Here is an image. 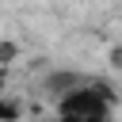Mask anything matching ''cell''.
<instances>
[{"mask_svg": "<svg viewBox=\"0 0 122 122\" xmlns=\"http://www.w3.org/2000/svg\"><path fill=\"white\" fill-rule=\"evenodd\" d=\"M53 111L61 118H80V122H103L114 114V95L107 84L99 80H88V76H76L69 88L57 92V103Z\"/></svg>", "mask_w": 122, "mask_h": 122, "instance_id": "1", "label": "cell"}, {"mask_svg": "<svg viewBox=\"0 0 122 122\" xmlns=\"http://www.w3.org/2000/svg\"><path fill=\"white\" fill-rule=\"evenodd\" d=\"M19 114H23V107H19V103H11V99H4V95H0V118H4V122H11V118H19Z\"/></svg>", "mask_w": 122, "mask_h": 122, "instance_id": "2", "label": "cell"}, {"mask_svg": "<svg viewBox=\"0 0 122 122\" xmlns=\"http://www.w3.org/2000/svg\"><path fill=\"white\" fill-rule=\"evenodd\" d=\"M107 65H111V72H122V42H118V46H111V53H107Z\"/></svg>", "mask_w": 122, "mask_h": 122, "instance_id": "3", "label": "cell"}]
</instances>
